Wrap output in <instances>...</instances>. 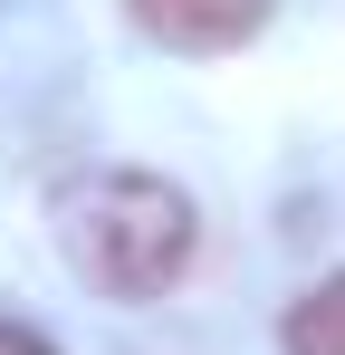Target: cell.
Masks as SVG:
<instances>
[{"label": "cell", "instance_id": "6da1fadb", "mask_svg": "<svg viewBox=\"0 0 345 355\" xmlns=\"http://www.w3.org/2000/svg\"><path fill=\"white\" fill-rule=\"evenodd\" d=\"M57 240H67L87 288L154 297L192 269V202L163 173H87L57 202Z\"/></svg>", "mask_w": 345, "mask_h": 355}, {"label": "cell", "instance_id": "277c9868", "mask_svg": "<svg viewBox=\"0 0 345 355\" xmlns=\"http://www.w3.org/2000/svg\"><path fill=\"white\" fill-rule=\"evenodd\" d=\"M0 355H57L48 336H29V327H0Z\"/></svg>", "mask_w": 345, "mask_h": 355}, {"label": "cell", "instance_id": "3957f363", "mask_svg": "<svg viewBox=\"0 0 345 355\" xmlns=\"http://www.w3.org/2000/svg\"><path fill=\"white\" fill-rule=\"evenodd\" d=\"M278 346H288V355H345V269L317 279V288L278 317Z\"/></svg>", "mask_w": 345, "mask_h": 355}, {"label": "cell", "instance_id": "7a4b0ae2", "mask_svg": "<svg viewBox=\"0 0 345 355\" xmlns=\"http://www.w3.org/2000/svg\"><path fill=\"white\" fill-rule=\"evenodd\" d=\"M134 19H144L163 49L211 58V49H240V39L269 19V0H134Z\"/></svg>", "mask_w": 345, "mask_h": 355}]
</instances>
